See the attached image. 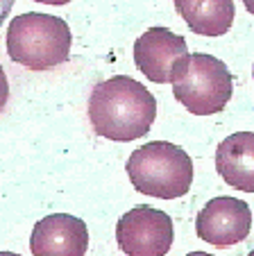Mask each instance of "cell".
<instances>
[{
    "instance_id": "6da1fadb",
    "label": "cell",
    "mask_w": 254,
    "mask_h": 256,
    "mask_svg": "<svg viewBox=\"0 0 254 256\" xmlns=\"http://www.w3.org/2000/svg\"><path fill=\"white\" fill-rule=\"evenodd\" d=\"M157 118V100L141 82L116 75L98 82L89 98V120L98 136L109 140L143 138Z\"/></svg>"
},
{
    "instance_id": "7a4b0ae2",
    "label": "cell",
    "mask_w": 254,
    "mask_h": 256,
    "mask_svg": "<svg viewBox=\"0 0 254 256\" xmlns=\"http://www.w3.org/2000/svg\"><path fill=\"white\" fill-rule=\"evenodd\" d=\"M73 34L64 18L41 12L16 16L7 30V54L30 70H50L71 57Z\"/></svg>"
},
{
    "instance_id": "3957f363",
    "label": "cell",
    "mask_w": 254,
    "mask_h": 256,
    "mask_svg": "<svg viewBox=\"0 0 254 256\" xmlns=\"http://www.w3.org/2000/svg\"><path fill=\"white\" fill-rule=\"evenodd\" d=\"M127 174L139 193L159 200H177L191 188L193 161L177 145L152 140L130 154Z\"/></svg>"
},
{
    "instance_id": "277c9868",
    "label": "cell",
    "mask_w": 254,
    "mask_h": 256,
    "mask_svg": "<svg viewBox=\"0 0 254 256\" xmlns=\"http://www.w3.org/2000/svg\"><path fill=\"white\" fill-rule=\"evenodd\" d=\"M170 82L175 100L195 116L222 112L234 91L229 68L218 57L204 52H193L179 59Z\"/></svg>"
},
{
    "instance_id": "5b68a950",
    "label": "cell",
    "mask_w": 254,
    "mask_h": 256,
    "mask_svg": "<svg viewBox=\"0 0 254 256\" xmlns=\"http://www.w3.org/2000/svg\"><path fill=\"white\" fill-rule=\"evenodd\" d=\"M173 220L152 206H134L116 224L118 247L130 256H163L173 247Z\"/></svg>"
},
{
    "instance_id": "8992f818",
    "label": "cell",
    "mask_w": 254,
    "mask_h": 256,
    "mask_svg": "<svg viewBox=\"0 0 254 256\" xmlns=\"http://www.w3.org/2000/svg\"><path fill=\"white\" fill-rule=\"evenodd\" d=\"M197 236L209 245L231 247L243 242L252 229V211L243 200L220 195L206 202L195 220Z\"/></svg>"
},
{
    "instance_id": "52a82bcc",
    "label": "cell",
    "mask_w": 254,
    "mask_h": 256,
    "mask_svg": "<svg viewBox=\"0 0 254 256\" xmlns=\"http://www.w3.org/2000/svg\"><path fill=\"white\" fill-rule=\"evenodd\" d=\"M184 36L168 28H150L134 41V64L154 84H168L182 57H186Z\"/></svg>"
},
{
    "instance_id": "ba28073f",
    "label": "cell",
    "mask_w": 254,
    "mask_h": 256,
    "mask_svg": "<svg viewBox=\"0 0 254 256\" xmlns=\"http://www.w3.org/2000/svg\"><path fill=\"white\" fill-rule=\"evenodd\" d=\"M30 250L37 256H82L89 250L87 222L68 213L41 218L32 229Z\"/></svg>"
},
{
    "instance_id": "9c48e42d",
    "label": "cell",
    "mask_w": 254,
    "mask_h": 256,
    "mask_svg": "<svg viewBox=\"0 0 254 256\" xmlns=\"http://www.w3.org/2000/svg\"><path fill=\"white\" fill-rule=\"evenodd\" d=\"M216 170L231 188L254 193V132H236L218 145Z\"/></svg>"
},
{
    "instance_id": "30bf717a",
    "label": "cell",
    "mask_w": 254,
    "mask_h": 256,
    "mask_svg": "<svg viewBox=\"0 0 254 256\" xmlns=\"http://www.w3.org/2000/svg\"><path fill=\"white\" fill-rule=\"evenodd\" d=\"M175 10L200 36H222L236 18L234 0H175Z\"/></svg>"
},
{
    "instance_id": "8fae6325",
    "label": "cell",
    "mask_w": 254,
    "mask_h": 256,
    "mask_svg": "<svg viewBox=\"0 0 254 256\" xmlns=\"http://www.w3.org/2000/svg\"><path fill=\"white\" fill-rule=\"evenodd\" d=\"M7 100H10V82H7V75L0 66V112L7 106Z\"/></svg>"
},
{
    "instance_id": "7c38bea8",
    "label": "cell",
    "mask_w": 254,
    "mask_h": 256,
    "mask_svg": "<svg viewBox=\"0 0 254 256\" xmlns=\"http://www.w3.org/2000/svg\"><path fill=\"white\" fill-rule=\"evenodd\" d=\"M12 7H14V0H0V25H3V20L10 16Z\"/></svg>"
},
{
    "instance_id": "4fadbf2b",
    "label": "cell",
    "mask_w": 254,
    "mask_h": 256,
    "mask_svg": "<svg viewBox=\"0 0 254 256\" xmlns=\"http://www.w3.org/2000/svg\"><path fill=\"white\" fill-rule=\"evenodd\" d=\"M37 2H44V5H68L71 0H37Z\"/></svg>"
},
{
    "instance_id": "5bb4252c",
    "label": "cell",
    "mask_w": 254,
    "mask_h": 256,
    "mask_svg": "<svg viewBox=\"0 0 254 256\" xmlns=\"http://www.w3.org/2000/svg\"><path fill=\"white\" fill-rule=\"evenodd\" d=\"M243 5H245V10H247L249 14H254V0H243Z\"/></svg>"
},
{
    "instance_id": "9a60e30c",
    "label": "cell",
    "mask_w": 254,
    "mask_h": 256,
    "mask_svg": "<svg viewBox=\"0 0 254 256\" xmlns=\"http://www.w3.org/2000/svg\"><path fill=\"white\" fill-rule=\"evenodd\" d=\"M252 75H254V70H252Z\"/></svg>"
}]
</instances>
